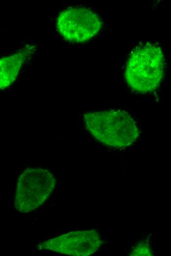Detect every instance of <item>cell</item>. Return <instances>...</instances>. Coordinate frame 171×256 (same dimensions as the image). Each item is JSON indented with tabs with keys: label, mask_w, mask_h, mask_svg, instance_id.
Instances as JSON below:
<instances>
[{
	"label": "cell",
	"mask_w": 171,
	"mask_h": 256,
	"mask_svg": "<svg viewBox=\"0 0 171 256\" xmlns=\"http://www.w3.org/2000/svg\"><path fill=\"white\" fill-rule=\"evenodd\" d=\"M85 126L98 142L113 148L132 145L139 138L140 127L132 115L122 109H110L85 114Z\"/></svg>",
	"instance_id": "6da1fadb"
},
{
	"label": "cell",
	"mask_w": 171,
	"mask_h": 256,
	"mask_svg": "<svg viewBox=\"0 0 171 256\" xmlns=\"http://www.w3.org/2000/svg\"><path fill=\"white\" fill-rule=\"evenodd\" d=\"M164 64V55L159 46L150 42L137 45L126 63L124 76L129 87L141 94L154 91L162 81Z\"/></svg>",
	"instance_id": "7a4b0ae2"
},
{
	"label": "cell",
	"mask_w": 171,
	"mask_h": 256,
	"mask_svg": "<svg viewBox=\"0 0 171 256\" xmlns=\"http://www.w3.org/2000/svg\"><path fill=\"white\" fill-rule=\"evenodd\" d=\"M53 173L39 167L27 168L19 176L15 194V207L27 213L38 208L48 199L56 187Z\"/></svg>",
	"instance_id": "3957f363"
},
{
	"label": "cell",
	"mask_w": 171,
	"mask_h": 256,
	"mask_svg": "<svg viewBox=\"0 0 171 256\" xmlns=\"http://www.w3.org/2000/svg\"><path fill=\"white\" fill-rule=\"evenodd\" d=\"M102 25L100 17L85 7H71L62 11L57 18L59 32L67 40L83 42L94 37Z\"/></svg>",
	"instance_id": "277c9868"
},
{
	"label": "cell",
	"mask_w": 171,
	"mask_h": 256,
	"mask_svg": "<svg viewBox=\"0 0 171 256\" xmlns=\"http://www.w3.org/2000/svg\"><path fill=\"white\" fill-rule=\"evenodd\" d=\"M102 243L98 232L89 230L63 234L40 244L38 248L70 256H86L95 253Z\"/></svg>",
	"instance_id": "5b68a950"
},
{
	"label": "cell",
	"mask_w": 171,
	"mask_h": 256,
	"mask_svg": "<svg viewBox=\"0 0 171 256\" xmlns=\"http://www.w3.org/2000/svg\"><path fill=\"white\" fill-rule=\"evenodd\" d=\"M28 56L25 51H20L3 58L0 61V88L4 90L15 80L20 68Z\"/></svg>",
	"instance_id": "8992f818"
},
{
	"label": "cell",
	"mask_w": 171,
	"mask_h": 256,
	"mask_svg": "<svg viewBox=\"0 0 171 256\" xmlns=\"http://www.w3.org/2000/svg\"><path fill=\"white\" fill-rule=\"evenodd\" d=\"M131 256H151V252L149 246L144 243H140L131 253Z\"/></svg>",
	"instance_id": "52a82bcc"
}]
</instances>
